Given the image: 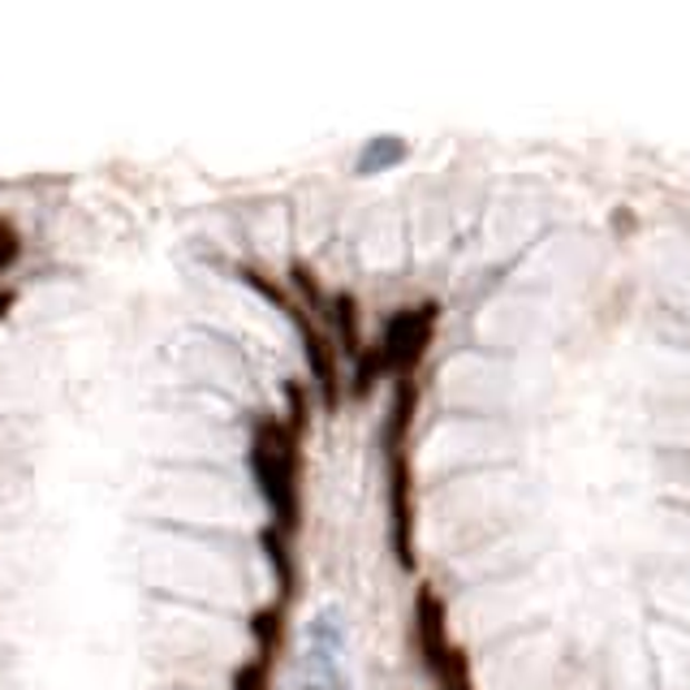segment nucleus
Segmentation results:
<instances>
[{"mask_svg":"<svg viewBox=\"0 0 690 690\" xmlns=\"http://www.w3.org/2000/svg\"><path fill=\"white\" fill-rule=\"evenodd\" d=\"M246 461H251L263 505L272 514V526L294 535L298 523H302V440L285 428V419L263 415L251 431Z\"/></svg>","mask_w":690,"mask_h":690,"instance_id":"f257e3e1","label":"nucleus"},{"mask_svg":"<svg viewBox=\"0 0 690 690\" xmlns=\"http://www.w3.org/2000/svg\"><path fill=\"white\" fill-rule=\"evenodd\" d=\"M436 324H440V302H431V298L393 311L376 337V354L385 362V376H393V380L419 376V367L431 350V337H436Z\"/></svg>","mask_w":690,"mask_h":690,"instance_id":"f03ea898","label":"nucleus"},{"mask_svg":"<svg viewBox=\"0 0 690 690\" xmlns=\"http://www.w3.org/2000/svg\"><path fill=\"white\" fill-rule=\"evenodd\" d=\"M285 315L294 320L298 337H302V359H307L311 385H315V393L324 401V410H337L341 397H346V380H341V354H337V346H332L329 329H324L315 315H307L294 298H290Z\"/></svg>","mask_w":690,"mask_h":690,"instance_id":"7ed1b4c3","label":"nucleus"},{"mask_svg":"<svg viewBox=\"0 0 690 690\" xmlns=\"http://www.w3.org/2000/svg\"><path fill=\"white\" fill-rule=\"evenodd\" d=\"M385 470H389V526H393V553L401 570H415V466L406 449H389L385 454Z\"/></svg>","mask_w":690,"mask_h":690,"instance_id":"20e7f679","label":"nucleus"},{"mask_svg":"<svg viewBox=\"0 0 690 690\" xmlns=\"http://www.w3.org/2000/svg\"><path fill=\"white\" fill-rule=\"evenodd\" d=\"M415 643H419V657H424V669L436 673L445 657L454 652V639H449V609L440 592L431 583H419L415 587Z\"/></svg>","mask_w":690,"mask_h":690,"instance_id":"39448f33","label":"nucleus"},{"mask_svg":"<svg viewBox=\"0 0 690 690\" xmlns=\"http://www.w3.org/2000/svg\"><path fill=\"white\" fill-rule=\"evenodd\" d=\"M324 324H329V337H332V346H337L341 359L354 362L362 350H367L362 329H359V298L350 294V290L329 294V315H324Z\"/></svg>","mask_w":690,"mask_h":690,"instance_id":"423d86ee","label":"nucleus"},{"mask_svg":"<svg viewBox=\"0 0 690 690\" xmlns=\"http://www.w3.org/2000/svg\"><path fill=\"white\" fill-rule=\"evenodd\" d=\"M290 540H294V535H285L281 526H272V523L260 531L263 557H268V565H272V579H276V600H281V604H290L294 592H298V561H294Z\"/></svg>","mask_w":690,"mask_h":690,"instance_id":"0eeeda50","label":"nucleus"},{"mask_svg":"<svg viewBox=\"0 0 690 690\" xmlns=\"http://www.w3.org/2000/svg\"><path fill=\"white\" fill-rule=\"evenodd\" d=\"M415 410H419V376L393 380V401H389V419H385V454L406 449L410 428H415Z\"/></svg>","mask_w":690,"mask_h":690,"instance_id":"6e6552de","label":"nucleus"},{"mask_svg":"<svg viewBox=\"0 0 690 690\" xmlns=\"http://www.w3.org/2000/svg\"><path fill=\"white\" fill-rule=\"evenodd\" d=\"M285 609H290V604L272 600V604H263V609L251 613L255 657H260L263 664H272V669H276V657H281V648H285Z\"/></svg>","mask_w":690,"mask_h":690,"instance_id":"1a4fd4ad","label":"nucleus"},{"mask_svg":"<svg viewBox=\"0 0 690 690\" xmlns=\"http://www.w3.org/2000/svg\"><path fill=\"white\" fill-rule=\"evenodd\" d=\"M431 682L440 690H475V678H470V657L454 643V652L445 657V664L431 673Z\"/></svg>","mask_w":690,"mask_h":690,"instance_id":"9d476101","label":"nucleus"},{"mask_svg":"<svg viewBox=\"0 0 690 690\" xmlns=\"http://www.w3.org/2000/svg\"><path fill=\"white\" fill-rule=\"evenodd\" d=\"M385 380V362L376 354V346H367L359 359H354V380H350V393L354 397H367L376 385Z\"/></svg>","mask_w":690,"mask_h":690,"instance_id":"9b49d317","label":"nucleus"},{"mask_svg":"<svg viewBox=\"0 0 690 690\" xmlns=\"http://www.w3.org/2000/svg\"><path fill=\"white\" fill-rule=\"evenodd\" d=\"M285 401H290V410H285V428L302 440L307 428H311V393H307L298 380H290V385H285Z\"/></svg>","mask_w":690,"mask_h":690,"instance_id":"f8f14e48","label":"nucleus"},{"mask_svg":"<svg viewBox=\"0 0 690 690\" xmlns=\"http://www.w3.org/2000/svg\"><path fill=\"white\" fill-rule=\"evenodd\" d=\"M233 690H272V664H263L260 657L242 660L230 678Z\"/></svg>","mask_w":690,"mask_h":690,"instance_id":"ddd939ff","label":"nucleus"},{"mask_svg":"<svg viewBox=\"0 0 690 690\" xmlns=\"http://www.w3.org/2000/svg\"><path fill=\"white\" fill-rule=\"evenodd\" d=\"M18 260H22V233H18L13 221L0 216V276H4Z\"/></svg>","mask_w":690,"mask_h":690,"instance_id":"4468645a","label":"nucleus"},{"mask_svg":"<svg viewBox=\"0 0 690 690\" xmlns=\"http://www.w3.org/2000/svg\"><path fill=\"white\" fill-rule=\"evenodd\" d=\"M13 302H18V294H13L9 285H0V320H4L9 311H13Z\"/></svg>","mask_w":690,"mask_h":690,"instance_id":"2eb2a0df","label":"nucleus"}]
</instances>
